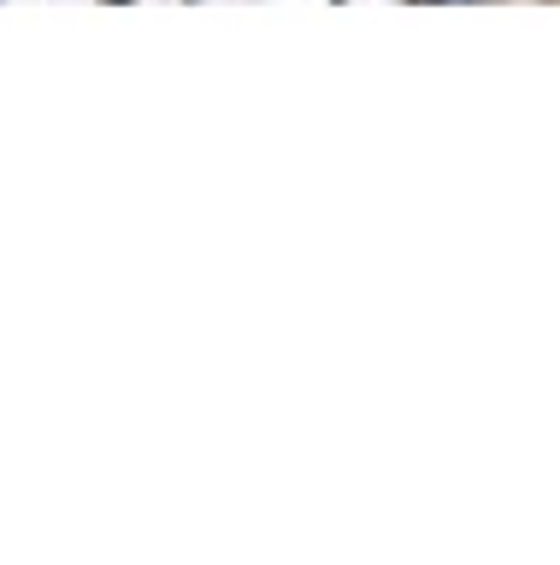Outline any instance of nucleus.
<instances>
[{
  "label": "nucleus",
  "instance_id": "1",
  "mask_svg": "<svg viewBox=\"0 0 560 565\" xmlns=\"http://www.w3.org/2000/svg\"><path fill=\"white\" fill-rule=\"evenodd\" d=\"M113 7H118V0H113Z\"/></svg>",
  "mask_w": 560,
  "mask_h": 565
}]
</instances>
